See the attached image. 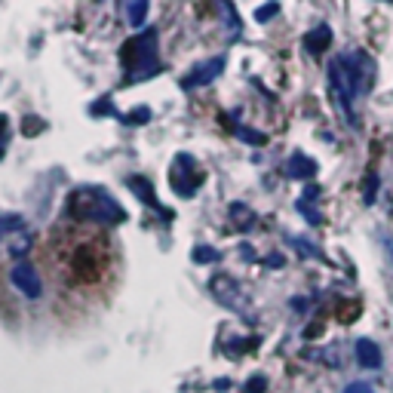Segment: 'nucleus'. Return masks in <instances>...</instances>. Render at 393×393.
Listing matches in <instances>:
<instances>
[{"label":"nucleus","instance_id":"1","mask_svg":"<svg viewBox=\"0 0 393 393\" xmlns=\"http://www.w3.org/2000/svg\"><path fill=\"white\" fill-rule=\"evenodd\" d=\"M120 65H123L126 83H142V80H151L160 74L163 62H160V50H157L154 28L129 37V40L120 46Z\"/></svg>","mask_w":393,"mask_h":393},{"label":"nucleus","instance_id":"2","mask_svg":"<svg viewBox=\"0 0 393 393\" xmlns=\"http://www.w3.org/2000/svg\"><path fill=\"white\" fill-rule=\"evenodd\" d=\"M68 215L89 224H120L126 218L123 206L105 188H77L68 196Z\"/></svg>","mask_w":393,"mask_h":393},{"label":"nucleus","instance_id":"3","mask_svg":"<svg viewBox=\"0 0 393 393\" xmlns=\"http://www.w3.org/2000/svg\"><path fill=\"white\" fill-rule=\"evenodd\" d=\"M329 92H332V101L335 108L341 111V117L348 120V126H357V111H353V101H357V87H353L350 74L344 71L341 59H332L329 65Z\"/></svg>","mask_w":393,"mask_h":393},{"label":"nucleus","instance_id":"4","mask_svg":"<svg viewBox=\"0 0 393 393\" xmlns=\"http://www.w3.org/2000/svg\"><path fill=\"white\" fill-rule=\"evenodd\" d=\"M203 184V170L200 163H196V157L191 154H175V160L170 166V188L179 194V196H194L200 191Z\"/></svg>","mask_w":393,"mask_h":393},{"label":"nucleus","instance_id":"5","mask_svg":"<svg viewBox=\"0 0 393 393\" xmlns=\"http://www.w3.org/2000/svg\"><path fill=\"white\" fill-rule=\"evenodd\" d=\"M338 59L344 65V71L350 74V80H353V87H357L360 96H362V92H369L372 77H375V62H372L362 50H350V52L338 55Z\"/></svg>","mask_w":393,"mask_h":393},{"label":"nucleus","instance_id":"6","mask_svg":"<svg viewBox=\"0 0 393 393\" xmlns=\"http://www.w3.org/2000/svg\"><path fill=\"white\" fill-rule=\"evenodd\" d=\"M224 65H228V55H212V59H206V62H196L194 68L182 77V89H196V87H209V83L215 77H221V71H224Z\"/></svg>","mask_w":393,"mask_h":393},{"label":"nucleus","instance_id":"7","mask_svg":"<svg viewBox=\"0 0 393 393\" xmlns=\"http://www.w3.org/2000/svg\"><path fill=\"white\" fill-rule=\"evenodd\" d=\"M13 283H16V289L22 292L25 298H40V292H43V286H40V277L34 274V267L31 265H25V261H18V265L13 267Z\"/></svg>","mask_w":393,"mask_h":393},{"label":"nucleus","instance_id":"8","mask_svg":"<svg viewBox=\"0 0 393 393\" xmlns=\"http://www.w3.org/2000/svg\"><path fill=\"white\" fill-rule=\"evenodd\" d=\"M129 184V191H135L138 194V200H142L145 206H151V209H157L163 215V218H172V212L170 209H163L160 206V200H157V194H154V188H151V182L145 179V175H133V179L126 182Z\"/></svg>","mask_w":393,"mask_h":393},{"label":"nucleus","instance_id":"9","mask_svg":"<svg viewBox=\"0 0 393 393\" xmlns=\"http://www.w3.org/2000/svg\"><path fill=\"white\" fill-rule=\"evenodd\" d=\"M212 292L218 295L221 304L233 307L237 314H246V307L240 304V289H237V283H233V279H228V277H215V279H212Z\"/></svg>","mask_w":393,"mask_h":393},{"label":"nucleus","instance_id":"10","mask_svg":"<svg viewBox=\"0 0 393 393\" xmlns=\"http://www.w3.org/2000/svg\"><path fill=\"white\" fill-rule=\"evenodd\" d=\"M286 175L289 179H298V182H311L316 175V160H311V157L301 154V151H295L286 160Z\"/></svg>","mask_w":393,"mask_h":393},{"label":"nucleus","instance_id":"11","mask_svg":"<svg viewBox=\"0 0 393 393\" xmlns=\"http://www.w3.org/2000/svg\"><path fill=\"white\" fill-rule=\"evenodd\" d=\"M353 353H357V362L362 369H381V348L372 338H357Z\"/></svg>","mask_w":393,"mask_h":393},{"label":"nucleus","instance_id":"12","mask_svg":"<svg viewBox=\"0 0 393 393\" xmlns=\"http://www.w3.org/2000/svg\"><path fill=\"white\" fill-rule=\"evenodd\" d=\"M329 46H332V28L329 25H316L304 34V50L311 55H320V52L329 50Z\"/></svg>","mask_w":393,"mask_h":393},{"label":"nucleus","instance_id":"13","mask_svg":"<svg viewBox=\"0 0 393 393\" xmlns=\"http://www.w3.org/2000/svg\"><path fill=\"white\" fill-rule=\"evenodd\" d=\"M215 4H218V16L224 18V28H228V37L231 40H237L240 37V16H237V9H233V4L231 0H215Z\"/></svg>","mask_w":393,"mask_h":393},{"label":"nucleus","instance_id":"14","mask_svg":"<svg viewBox=\"0 0 393 393\" xmlns=\"http://www.w3.org/2000/svg\"><path fill=\"white\" fill-rule=\"evenodd\" d=\"M148 6H151V0H123L126 22L133 25V28H142L145 18H148Z\"/></svg>","mask_w":393,"mask_h":393},{"label":"nucleus","instance_id":"15","mask_svg":"<svg viewBox=\"0 0 393 393\" xmlns=\"http://www.w3.org/2000/svg\"><path fill=\"white\" fill-rule=\"evenodd\" d=\"M316 194H320V188H307V191H304V196H301V200H298V212H301V215H304V218L311 221V224H323V215L314 209V200H316Z\"/></svg>","mask_w":393,"mask_h":393},{"label":"nucleus","instance_id":"16","mask_svg":"<svg viewBox=\"0 0 393 393\" xmlns=\"http://www.w3.org/2000/svg\"><path fill=\"white\" fill-rule=\"evenodd\" d=\"M89 114L92 117H123V114H120V111H114V105H111V96H105V99H99V105H92L89 108Z\"/></svg>","mask_w":393,"mask_h":393},{"label":"nucleus","instance_id":"17","mask_svg":"<svg viewBox=\"0 0 393 393\" xmlns=\"http://www.w3.org/2000/svg\"><path fill=\"white\" fill-rule=\"evenodd\" d=\"M233 133H237L240 138H243V142H249V145H265L267 142V135L265 133H255V129H249V126H233Z\"/></svg>","mask_w":393,"mask_h":393},{"label":"nucleus","instance_id":"18","mask_svg":"<svg viewBox=\"0 0 393 393\" xmlns=\"http://www.w3.org/2000/svg\"><path fill=\"white\" fill-rule=\"evenodd\" d=\"M148 120H151V111H148V108H135L133 114L120 117V123H123V126H138V123H148Z\"/></svg>","mask_w":393,"mask_h":393},{"label":"nucleus","instance_id":"19","mask_svg":"<svg viewBox=\"0 0 393 393\" xmlns=\"http://www.w3.org/2000/svg\"><path fill=\"white\" fill-rule=\"evenodd\" d=\"M194 261H196V265H212V261H218V249H212V246H196V249H194Z\"/></svg>","mask_w":393,"mask_h":393},{"label":"nucleus","instance_id":"20","mask_svg":"<svg viewBox=\"0 0 393 393\" xmlns=\"http://www.w3.org/2000/svg\"><path fill=\"white\" fill-rule=\"evenodd\" d=\"M18 228H22V221H18V218H0V243H6Z\"/></svg>","mask_w":393,"mask_h":393},{"label":"nucleus","instance_id":"21","mask_svg":"<svg viewBox=\"0 0 393 393\" xmlns=\"http://www.w3.org/2000/svg\"><path fill=\"white\" fill-rule=\"evenodd\" d=\"M277 13H279V4H277V0H270V4H265V6L255 9V22H270V18H274Z\"/></svg>","mask_w":393,"mask_h":393},{"label":"nucleus","instance_id":"22","mask_svg":"<svg viewBox=\"0 0 393 393\" xmlns=\"http://www.w3.org/2000/svg\"><path fill=\"white\" fill-rule=\"evenodd\" d=\"M6 145H9V117L0 114V160L6 154Z\"/></svg>","mask_w":393,"mask_h":393},{"label":"nucleus","instance_id":"23","mask_svg":"<svg viewBox=\"0 0 393 393\" xmlns=\"http://www.w3.org/2000/svg\"><path fill=\"white\" fill-rule=\"evenodd\" d=\"M344 393H375V387L366 384V381H350V384L344 387Z\"/></svg>","mask_w":393,"mask_h":393},{"label":"nucleus","instance_id":"24","mask_svg":"<svg viewBox=\"0 0 393 393\" xmlns=\"http://www.w3.org/2000/svg\"><path fill=\"white\" fill-rule=\"evenodd\" d=\"M267 387V378H252V381H246V393H261V390H265Z\"/></svg>","mask_w":393,"mask_h":393},{"label":"nucleus","instance_id":"25","mask_svg":"<svg viewBox=\"0 0 393 393\" xmlns=\"http://www.w3.org/2000/svg\"><path fill=\"white\" fill-rule=\"evenodd\" d=\"M375 188H378V175L366 179V203H375Z\"/></svg>","mask_w":393,"mask_h":393},{"label":"nucleus","instance_id":"26","mask_svg":"<svg viewBox=\"0 0 393 393\" xmlns=\"http://www.w3.org/2000/svg\"><path fill=\"white\" fill-rule=\"evenodd\" d=\"M43 129V120H37V117H28V135H37Z\"/></svg>","mask_w":393,"mask_h":393},{"label":"nucleus","instance_id":"27","mask_svg":"<svg viewBox=\"0 0 393 393\" xmlns=\"http://www.w3.org/2000/svg\"><path fill=\"white\" fill-rule=\"evenodd\" d=\"M381 243H384V249H387V255L393 261V237H381Z\"/></svg>","mask_w":393,"mask_h":393}]
</instances>
